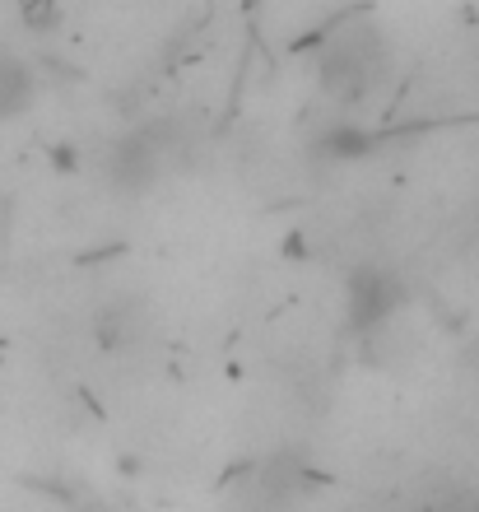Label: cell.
<instances>
[{"label": "cell", "mask_w": 479, "mask_h": 512, "mask_svg": "<svg viewBox=\"0 0 479 512\" xmlns=\"http://www.w3.org/2000/svg\"><path fill=\"white\" fill-rule=\"evenodd\" d=\"M386 70V42L368 19H354L340 33L321 42L317 52V84L335 103H359Z\"/></svg>", "instance_id": "obj_1"}, {"label": "cell", "mask_w": 479, "mask_h": 512, "mask_svg": "<svg viewBox=\"0 0 479 512\" xmlns=\"http://www.w3.org/2000/svg\"><path fill=\"white\" fill-rule=\"evenodd\" d=\"M168 154H173V135L163 122H145L126 131L121 140H112L103 159L107 187L117 196H145L163 173H168Z\"/></svg>", "instance_id": "obj_2"}, {"label": "cell", "mask_w": 479, "mask_h": 512, "mask_svg": "<svg viewBox=\"0 0 479 512\" xmlns=\"http://www.w3.org/2000/svg\"><path fill=\"white\" fill-rule=\"evenodd\" d=\"M405 298H410L405 280H400L391 266H377V261L359 266L345 280V312H349V326H354V331H377V326H386L405 308Z\"/></svg>", "instance_id": "obj_3"}, {"label": "cell", "mask_w": 479, "mask_h": 512, "mask_svg": "<svg viewBox=\"0 0 479 512\" xmlns=\"http://www.w3.org/2000/svg\"><path fill=\"white\" fill-rule=\"evenodd\" d=\"M94 336L103 350H131L149 336V308L145 298H107L94 312Z\"/></svg>", "instance_id": "obj_4"}, {"label": "cell", "mask_w": 479, "mask_h": 512, "mask_svg": "<svg viewBox=\"0 0 479 512\" xmlns=\"http://www.w3.org/2000/svg\"><path fill=\"white\" fill-rule=\"evenodd\" d=\"M42 75L28 56L0 47V122H19L24 112L38 108Z\"/></svg>", "instance_id": "obj_5"}, {"label": "cell", "mask_w": 479, "mask_h": 512, "mask_svg": "<svg viewBox=\"0 0 479 512\" xmlns=\"http://www.w3.org/2000/svg\"><path fill=\"white\" fill-rule=\"evenodd\" d=\"M317 149L326 154V159H335V163H354V159H368V154H373L377 135L368 131V126H359V122H335V126L321 131Z\"/></svg>", "instance_id": "obj_6"}, {"label": "cell", "mask_w": 479, "mask_h": 512, "mask_svg": "<svg viewBox=\"0 0 479 512\" xmlns=\"http://www.w3.org/2000/svg\"><path fill=\"white\" fill-rule=\"evenodd\" d=\"M52 163L61 168V173H75V168H80V149H75V145H56L52 149Z\"/></svg>", "instance_id": "obj_7"}]
</instances>
